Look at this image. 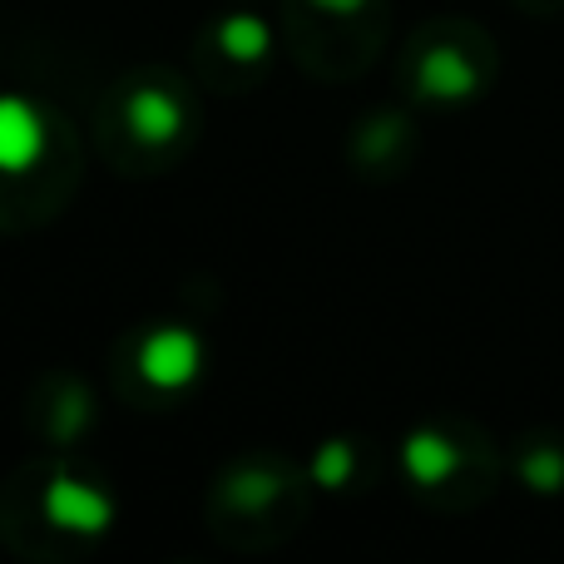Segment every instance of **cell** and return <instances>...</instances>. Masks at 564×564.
Here are the masks:
<instances>
[{
  "label": "cell",
  "mask_w": 564,
  "mask_h": 564,
  "mask_svg": "<svg viewBox=\"0 0 564 564\" xmlns=\"http://www.w3.org/2000/svg\"><path fill=\"white\" fill-rule=\"evenodd\" d=\"M139 367H144V377L154 381L159 391H178L198 377V367H204V341H198L188 327H159L154 337L144 341Z\"/></svg>",
  "instance_id": "obj_1"
},
{
  "label": "cell",
  "mask_w": 564,
  "mask_h": 564,
  "mask_svg": "<svg viewBox=\"0 0 564 564\" xmlns=\"http://www.w3.org/2000/svg\"><path fill=\"white\" fill-rule=\"evenodd\" d=\"M45 510L55 525L75 530V535H99V530H109V520H115V500H109L105 490L85 486V480H69V476H59L55 486L45 490Z\"/></svg>",
  "instance_id": "obj_2"
},
{
  "label": "cell",
  "mask_w": 564,
  "mask_h": 564,
  "mask_svg": "<svg viewBox=\"0 0 564 564\" xmlns=\"http://www.w3.org/2000/svg\"><path fill=\"white\" fill-rule=\"evenodd\" d=\"M45 154V119L25 99L0 95V174H20Z\"/></svg>",
  "instance_id": "obj_3"
},
{
  "label": "cell",
  "mask_w": 564,
  "mask_h": 564,
  "mask_svg": "<svg viewBox=\"0 0 564 564\" xmlns=\"http://www.w3.org/2000/svg\"><path fill=\"white\" fill-rule=\"evenodd\" d=\"M124 119H129V129H134L144 144H169V139L184 129V105H178L169 89L144 85V89H134V95H129Z\"/></svg>",
  "instance_id": "obj_4"
},
{
  "label": "cell",
  "mask_w": 564,
  "mask_h": 564,
  "mask_svg": "<svg viewBox=\"0 0 564 564\" xmlns=\"http://www.w3.org/2000/svg\"><path fill=\"white\" fill-rule=\"evenodd\" d=\"M421 89L436 99H466L476 95V69L460 50H431L421 65Z\"/></svg>",
  "instance_id": "obj_5"
},
{
  "label": "cell",
  "mask_w": 564,
  "mask_h": 564,
  "mask_svg": "<svg viewBox=\"0 0 564 564\" xmlns=\"http://www.w3.org/2000/svg\"><path fill=\"white\" fill-rule=\"evenodd\" d=\"M456 466H460V451L446 436H436V431H416L406 441V470L416 486H441Z\"/></svg>",
  "instance_id": "obj_6"
},
{
  "label": "cell",
  "mask_w": 564,
  "mask_h": 564,
  "mask_svg": "<svg viewBox=\"0 0 564 564\" xmlns=\"http://www.w3.org/2000/svg\"><path fill=\"white\" fill-rule=\"evenodd\" d=\"M218 40H224V50H228L234 59H258V55H268V25H263L258 15H234V20H224Z\"/></svg>",
  "instance_id": "obj_7"
},
{
  "label": "cell",
  "mask_w": 564,
  "mask_h": 564,
  "mask_svg": "<svg viewBox=\"0 0 564 564\" xmlns=\"http://www.w3.org/2000/svg\"><path fill=\"white\" fill-rule=\"evenodd\" d=\"M520 476H525L530 490H564V451L555 446H535L525 460H520Z\"/></svg>",
  "instance_id": "obj_8"
},
{
  "label": "cell",
  "mask_w": 564,
  "mask_h": 564,
  "mask_svg": "<svg viewBox=\"0 0 564 564\" xmlns=\"http://www.w3.org/2000/svg\"><path fill=\"white\" fill-rule=\"evenodd\" d=\"M317 480L322 486H341L347 480V470H351V451L341 446V441H332V446H322V456H317Z\"/></svg>",
  "instance_id": "obj_9"
},
{
  "label": "cell",
  "mask_w": 564,
  "mask_h": 564,
  "mask_svg": "<svg viewBox=\"0 0 564 564\" xmlns=\"http://www.w3.org/2000/svg\"><path fill=\"white\" fill-rule=\"evenodd\" d=\"M317 6L337 10V15H351V10H361V6H367V0H317Z\"/></svg>",
  "instance_id": "obj_10"
}]
</instances>
